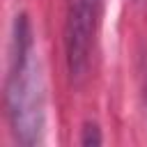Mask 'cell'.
Instances as JSON below:
<instances>
[{
    "instance_id": "6da1fadb",
    "label": "cell",
    "mask_w": 147,
    "mask_h": 147,
    "mask_svg": "<svg viewBox=\"0 0 147 147\" xmlns=\"http://www.w3.org/2000/svg\"><path fill=\"white\" fill-rule=\"evenodd\" d=\"M7 106L14 131L25 145L34 142L41 131L44 119V96L39 85V74H34L32 62V39L25 16L16 21L11 37L9 74H7Z\"/></svg>"
},
{
    "instance_id": "7a4b0ae2",
    "label": "cell",
    "mask_w": 147,
    "mask_h": 147,
    "mask_svg": "<svg viewBox=\"0 0 147 147\" xmlns=\"http://www.w3.org/2000/svg\"><path fill=\"white\" fill-rule=\"evenodd\" d=\"M101 0H69L67 23H64V53L67 67L74 83H80L90 69L96 21Z\"/></svg>"
},
{
    "instance_id": "3957f363",
    "label": "cell",
    "mask_w": 147,
    "mask_h": 147,
    "mask_svg": "<svg viewBox=\"0 0 147 147\" xmlns=\"http://www.w3.org/2000/svg\"><path fill=\"white\" fill-rule=\"evenodd\" d=\"M83 145H101V136H99V129L96 126H85V136H83V140H80Z\"/></svg>"
}]
</instances>
